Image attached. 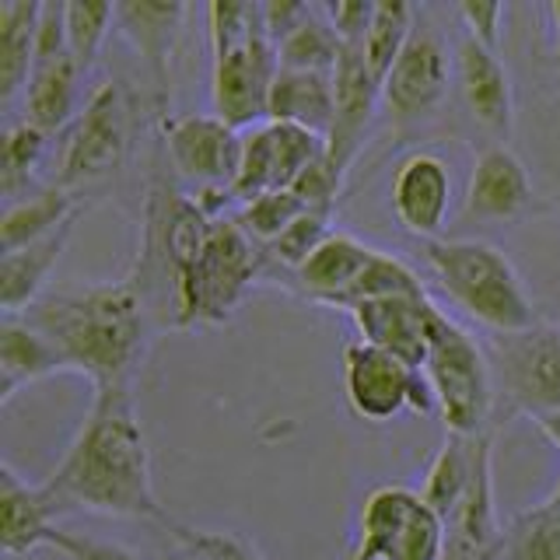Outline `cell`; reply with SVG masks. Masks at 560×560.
<instances>
[{"label": "cell", "mask_w": 560, "mask_h": 560, "mask_svg": "<svg viewBox=\"0 0 560 560\" xmlns=\"http://www.w3.org/2000/svg\"><path fill=\"white\" fill-rule=\"evenodd\" d=\"M347 315L354 319L361 343L378 347L413 368H424L442 308L428 294H396L378 298V302H364Z\"/></svg>", "instance_id": "15"}, {"label": "cell", "mask_w": 560, "mask_h": 560, "mask_svg": "<svg viewBox=\"0 0 560 560\" xmlns=\"http://www.w3.org/2000/svg\"><path fill=\"white\" fill-rule=\"evenodd\" d=\"M463 207L477 221H518L533 207L529 168L508 144L480 148L469 168Z\"/></svg>", "instance_id": "19"}, {"label": "cell", "mask_w": 560, "mask_h": 560, "mask_svg": "<svg viewBox=\"0 0 560 560\" xmlns=\"http://www.w3.org/2000/svg\"><path fill=\"white\" fill-rule=\"evenodd\" d=\"M424 267L448 302L483 326L487 337L522 332L539 323L522 273L498 245L480 238H434L424 242Z\"/></svg>", "instance_id": "4"}, {"label": "cell", "mask_w": 560, "mask_h": 560, "mask_svg": "<svg viewBox=\"0 0 560 560\" xmlns=\"http://www.w3.org/2000/svg\"><path fill=\"white\" fill-rule=\"evenodd\" d=\"M487 358L508 413L536 420L560 410V326L539 319L522 332L487 337Z\"/></svg>", "instance_id": "8"}, {"label": "cell", "mask_w": 560, "mask_h": 560, "mask_svg": "<svg viewBox=\"0 0 560 560\" xmlns=\"http://www.w3.org/2000/svg\"><path fill=\"white\" fill-rule=\"evenodd\" d=\"M158 130H162L165 158L175 168V179L189 192L232 189L238 172L242 130L228 127L214 113L165 116L158 122Z\"/></svg>", "instance_id": "11"}, {"label": "cell", "mask_w": 560, "mask_h": 560, "mask_svg": "<svg viewBox=\"0 0 560 560\" xmlns=\"http://www.w3.org/2000/svg\"><path fill=\"white\" fill-rule=\"evenodd\" d=\"M39 0H4L0 4V102L11 105L25 95L35 67V32H39Z\"/></svg>", "instance_id": "27"}, {"label": "cell", "mask_w": 560, "mask_h": 560, "mask_svg": "<svg viewBox=\"0 0 560 560\" xmlns=\"http://www.w3.org/2000/svg\"><path fill=\"white\" fill-rule=\"evenodd\" d=\"M63 361L39 329L22 315H4L0 323V402H11L18 389L60 375Z\"/></svg>", "instance_id": "24"}, {"label": "cell", "mask_w": 560, "mask_h": 560, "mask_svg": "<svg viewBox=\"0 0 560 560\" xmlns=\"http://www.w3.org/2000/svg\"><path fill=\"white\" fill-rule=\"evenodd\" d=\"M46 148L49 133L35 130L25 119L11 122L4 130V144H0V192H4V207L28 197V186L35 183Z\"/></svg>", "instance_id": "31"}, {"label": "cell", "mask_w": 560, "mask_h": 560, "mask_svg": "<svg viewBox=\"0 0 560 560\" xmlns=\"http://www.w3.org/2000/svg\"><path fill=\"white\" fill-rule=\"evenodd\" d=\"M396 294H428V288H424V280H420V273L410 267L407 259L375 249V256L364 267V273L354 280V284H350V291L332 308L350 312V308H358L364 302H378V298H396Z\"/></svg>", "instance_id": "33"}, {"label": "cell", "mask_w": 560, "mask_h": 560, "mask_svg": "<svg viewBox=\"0 0 560 560\" xmlns=\"http://www.w3.org/2000/svg\"><path fill=\"white\" fill-rule=\"evenodd\" d=\"M70 232H74V221L63 224L60 232H52L43 242L25 245V249L0 253V308H4V315H22L49 291L46 280L52 267L60 262Z\"/></svg>", "instance_id": "22"}, {"label": "cell", "mask_w": 560, "mask_h": 560, "mask_svg": "<svg viewBox=\"0 0 560 560\" xmlns=\"http://www.w3.org/2000/svg\"><path fill=\"white\" fill-rule=\"evenodd\" d=\"M340 60V39L332 32L323 8H312L302 14L284 39L277 43L280 70H308V74H332Z\"/></svg>", "instance_id": "30"}, {"label": "cell", "mask_w": 560, "mask_h": 560, "mask_svg": "<svg viewBox=\"0 0 560 560\" xmlns=\"http://www.w3.org/2000/svg\"><path fill=\"white\" fill-rule=\"evenodd\" d=\"M78 218H81L78 192L46 183L39 189H32L28 197L4 207V218H0V253H14L32 242H43Z\"/></svg>", "instance_id": "23"}, {"label": "cell", "mask_w": 560, "mask_h": 560, "mask_svg": "<svg viewBox=\"0 0 560 560\" xmlns=\"http://www.w3.org/2000/svg\"><path fill=\"white\" fill-rule=\"evenodd\" d=\"M536 428H539V431H542V438H547V442L560 452V410L536 417Z\"/></svg>", "instance_id": "43"}, {"label": "cell", "mask_w": 560, "mask_h": 560, "mask_svg": "<svg viewBox=\"0 0 560 560\" xmlns=\"http://www.w3.org/2000/svg\"><path fill=\"white\" fill-rule=\"evenodd\" d=\"M417 18H420L417 8L402 4V0H382V4H375L372 28H368L361 49L368 70H372L378 84H385V78H389L393 63L399 60L402 46H407V39L417 28Z\"/></svg>", "instance_id": "32"}, {"label": "cell", "mask_w": 560, "mask_h": 560, "mask_svg": "<svg viewBox=\"0 0 560 560\" xmlns=\"http://www.w3.org/2000/svg\"><path fill=\"white\" fill-rule=\"evenodd\" d=\"M445 518L431 512V508L420 501H413V508L407 512V518H402L399 525V536L393 542V553L389 560H442L445 553Z\"/></svg>", "instance_id": "38"}, {"label": "cell", "mask_w": 560, "mask_h": 560, "mask_svg": "<svg viewBox=\"0 0 560 560\" xmlns=\"http://www.w3.org/2000/svg\"><path fill=\"white\" fill-rule=\"evenodd\" d=\"M133 144V102L127 84L109 78L84 98L81 113L70 119L57 151L52 186L78 192L92 183L109 179L130 158Z\"/></svg>", "instance_id": "7"}, {"label": "cell", "mask_w": 560, "mask_h": 560, "mask_svg": "<svg viewBox=\"0 0 560 560\" xmlns=\"http://www.w3.org/2000/svg\"><path fill=\"white\" fill-rule=\"evenodd\" d=\"M547 508H553V512H560V477H557V483H553V490L547 494V501H542Z\"/></svg>", "instance_id": "45"}, {"label": "cell", "mask_w": 560, "mask_h": 560, "mask_svg": "<svg viewBox=\"0 0 560 560\" xmlns=\"http://www.w3.org/2000/svg\"><path fill=\"white\" fill-rule=\"evenodd\" d=\"M343 393L368 424H389L399 413H438L424 372L361 340L343 347Z\"/></svg>", "instance_id": "9"}, {"label": "cell", "mask_w": 560, "mask_h": 560, "mask_svg": "<svg viewBox=\"0 0 560 560\" xmlns=\"http://www.w3.org/2000/svg\"><path fill=\"white\" fill-rule=\"evenodd\" d=\"M332 214L329 210H305L284 235L273 238L267 249H262V267H277V270H288L291 277L305 267V259L319 249V245L329 238L332 232Z\"/></svg>", "instance_id": "37"}, {"label": "cell", "mask_w": 560, "mask_h": 560, "mask_svg": "<svg viewBox=\"0 0 560 560\" xmlns=\"http://www.w3.org/2000/svg\"><path fill=\"white\" fill-rule=\"evenodd\" d=\"M52 515L92 512L109 518L172 522L158 501L151 452L137 420L133 389H102L74 442L43 480Z\"/></svg>", "instance_id": "1"}, {"label": "cell", "mask_w": 560, "mask_h": 560, "mask_svg": "<svg viewBox=\"0 0 560 560\" xmlns=\"http://www.w3.org/2000/svg\"><path fill=\"white\" fill-rule=\"evenodd\" d=\"M372 256H375L372 245H364L358 235L332 228L329 238L305 259V267L298 270L291 280H294V288L308 298V302L332 308L350 291V284H354V280L364 273V267L372 262Z\"/></svg>", "instance_id": "20"}, {"label": "cell", "mask_w": 560, "mask_h": 560, "mask_svg": "<svg viewBox=\"0 0 560 560\" xmlns=\"http://www.w3.org/2000/svg\"><path fill=\"white\" fill-rule=\"evenodd\" d=\"M455 18L463 22V32L472 35L480 46L487 49H501V39H504V18H508V8L504 4H477V0H466V4L455 8Z\"/></svg>", "instance_id": "40"}, {"label": "cell", "mask_w": 560, "mask_h": 560, "mask_svg": "<svg viewBox=\"0 0 560 560\" xmlns=\"http://www.w3.org/2000/svg\"><path fill=\"white\" fill-rule=\"evenodd\" d=\"M504 560H560V512L533 504L504 525Z\"/></svg>", "instance_id": "34"}, {"label": "cell", "mask_w": 560, "mask_h": 560, "mask_svg": "<svg viewBox=\"0 0 560 560\" xmlns=\"http://www.w3.org/2000/svg\"><path fill=\"white\" fill-rule=\"evenodd\" d=\"M84 78V70L74 63V57H60V60H49L39 63L32 70L28 88L22 95V119L32 122L35 130L43 133H63L70 127L78 109V84Z\"/></svg>", "instance_id": "25"}, {"label": "cell", "mask_w": 560, "mask_h": 560, "mask_svg": "<svg viewBox=\"0 0 560 560\" xmlns=\"http://www.w3.org/2000/svg\"><path fill=\"white\" fill-rule=\"evenodd\" d=\"M332 32H337L340 46H364V35L372 28L375 4L372 0H337V4L323 8Z\"/></svg>", "instance_id": "41"}, {"label": "cell", "mask_w": 560, "mask_h": 560, "mask_svg": "<svg viewBox=\"0 0 560 560\" xmlns=\"http://www.w3.org/2000/svg\"><path fill=\"white\" fill-rule=\"evenodd\" d=\"M455 92H459L469 119L494 137V144H508L515 130V92L512 74L501 52L480 46L472 35H459L455 43Z\"/></svg>", "instance_id": "14"}, {"label": "cell", "mask_w": 560, "mask_h": 560, "mask_svg": "<svg viewBox=\"0 0 560 560\" xmlns=\"http://www.w3.org/2000/svg\"><path fill=\"white\" fill-rule=\"evenodd\" d=\"M547 22H550V35H553V67L560 70V0H550L547 8Z\"/></svg>", "instance_id": "44"}, {"label": "cell", "mask_w": 560, "mask_h": 560, "mask_svg": "<svg viewBox=\"0 0 560 560\" xmlns=\"http://www.w3.org/2000/svg\"><path fill=\"white\" fill-rule=\"evenodd\" d=\"M442 560H504V525L494 504V431L483 438L466 498L445 522Z\"/></svg>", "instance_id": "18"}, {"label": "cell", "mask_w": 560, "mask_h": 560, "mask_svg": "<svg viewBox=\"0 0 560 560\" xmlns=\"http://www.w3.org/2000/svg\"><path fill=\"white\" fill-rule=\"evenodd\" d=\"M424 378L434 393V410L455 438L487 434L498 410V385L487 347L442 312L428 347Z\"/></svg>", "instance_id": "6"}, {"label": "cell", "mask_w": 560, "mask_h": 560, "mask_svg": "<svg viewBox=\"0 0 560 560\" xmlns=\"http://www.w3.org/2000/svg\"><path fill=\"white\" fill-rule=\"evenodd\" d=\"M332 88H337V105H332V122L326 133V165L343 183L382 102V84L368 70L361 46H340Z\"/></svg>", "instance_id": "13"}, {"label": "cell", "mask_w": 560, "mask_h": 560, "mask_svg": "<svg viewBox=\"0 0 560 560\" xmlns=\"http://www.w3.org/2000/svg\"><path fill=\"white\" fill-rule=\"evenodd\" d=\"M417 501V490L402 483H382L364 498L358 518V539L347 560H389L399 525Z\"/></svg>", "instance_id": "29"}, {"label": "cell", "mask_w": 560, "mask_h": 560, "mask_svg": "<svg viewBox=\"0 0 560 560\" xmlns=\"http://www.w3.org/2000/svg\"><path fill=\"white\" fill-rule=\"evenodd\" d=\"M46 547L60 550L67 560H140L133 550L119 547V542H102V539L78 536V533H63V529H52Z\"/></svg>", "instance_id": "42"}, {"label": "cell", "mask_w": 560, "mask_h": 560, "mask_svg": "<svg viewBox=\"0 0 560 560\" xmlns=\"http://www.w3.org/2000/svg\"><path fill=\"white\" fill-rule=\"evenodd\" d=\"M175 547H179V542H175ZM162 560H200V557H192L189 550H183V547H179V550L168 553V557H162Z\"/></svg>", "instance_id": "46"}, {"label": "cell", "mask_w": 560, "mask_h": 560, "mask_svg": "<svg viewBox=\"0 0 560 560\" xmlns=\"http://www.w3.org/2000/svg\"><path fill=\"white\" fill-rule=\"evenodd\" d=\"M393 214L407 235L420 242L442 238L452 214V168L442 154L413 151L393 172Z\"/></svg>", "instance_id": "16"}, {"label": "cell", "mask_w": 560, "mask_h": 560, "mask_svg": "<svg viewBox=\"0 0 560 560\" xmlns=\"http://www.w3.org/2000/svg\"><path fill=\"white\" fill-rule=\"evenodd\" d=\"M332 105H337V88L332 74H308V70H277L267 119L273 122H294L312 133H329Z\"/></svg>", "instance_id": "26"}, {"label": "cell", "mask_w": 560, "mask_h": 560, "mask_svg": "<svg viewBox=\"0 0 560 560\" xmlns=\"http://www.w3.org/2000/svg\"><path fill=\"white\" fill-rule=\"evenodd\" d=\"M262 273V249L242 232L235 218H221L200 259L175 280L172 329L221 326L235 315L242 298Z\"/></svg>", "instance_id": "5"}, {"label": "cell", "mask_w": 560, "mask_h": 560, "mask_svg": "<svg viewBox=\"0 0 560 560\" xmlns=\"http://www.w3.org/2000/svg\"><path fill=\"white\" fill-rule=\"evenodd\" d=\"M305 200L298 197L294 189H273V192H262V197L249 200V203H238L235 207V224L249 235L259 249H267L273 238H280L288 228L305 214Z\"/></svg>", "instance_id": "35"}, {"label": "cell", "mask_w": 560, "mask_h": 560, "mask_svg": "<svg viewBox=\"0 0 560 560\" xmlns=\"http://www.w3.org/2000/svg\"><path fill=\"white\" fill-rule=\"evenodd\" d=\"M52 504L43 483H28L4 463L0 466V542L8 557H25L49 542Z\"/></svg>", "instance_id": "21"}, {"label": "cell", "mask_w": 560, "mask_h": 560, "mask_svg": "<svg viewBox=\"0 0 560 560\" xmlns=\"http://www.w3.org/2000/svg\"><path fill=\"white\" fill-rule=\"evenodd\" d=\"M455 81V63L438 32L417 18V28L402 46L399 60L393 63L389 78L382 84V105L396 119H420L431 116L445 102Z\"/></svg>", "instance_id": "12"}, {"label": "cell", "mask_w": 560, "mask_h": 560, "mask_svg": "<svg viewBox=\"0 0 560 560\" xmlns=\"http://www.w3.org/2000/svg\"><path fill=\"white\" fill-rule=\"evenodd\" d=\"M148 298L133 277L52 288L22 312L52 343L63 372H78L92 389H133L148 350Z\"/></svg>", "instance_id": "2"}, {"label": "cell", "mask_w": 560, "mask_h": 560, "mask_svg": "<svg viewBox=\"0 0 560 560\" xmlns=\"http://www.w3.org/2000/svg\"><path fill=\"white\" fill-rule=\"evenodd\" d=\"M189 8L179 0H168V4H151V0H122L116 4V28L122 32L140 63H144V74L151 78V92H154V109L158 119H165L168 113V98H172V52L179 43V32L186 22Z\"/></svg>", "instance_id": "17"}, {"label": "cell", "mask_w": 560, "mask_h": 560, "mask_svg": "<svg viewBox=\"0 0 560 560\" xmlns=\"http://www.w3.org/2000/svg\"><path fill=\"white\" fill-rule=\"evenodd\" d=\"M487 434H477V438L445 434L442 448H438L434 459L428 463L424 483H420L417 494L431 508V512H438L445 522H448V515L455 512V508H459V501L466 498V490L472 483V472H477L480 445H483Z\"/></svg>", "instance_id": "28"}, {"label": "cell", "mask_w": 560, "mask_h": 560, "mask_svg": "<svg viewBox=\"0 0 560 560\" xmlns=\"http://www.w3.org/2000/svg\"><path fill=\"white\" fill-rule=\"evenodd\" d=\"M113 25L116 4H98V0H70L67 4V49L84 74L95 67Z\"/></svg>", "instance_id": "36"}, {"label": "cell", "mask_w": 560, "mask_h": 560, "mask_svg": "<svg viewBox=\"0 0 560 560\" xmlns=\"http://www.w3.org/2000/svg\"><path fill=\"white\" fill-rule=\"evenodd\" d=\"M165 529L183 550H189L200 560H262V553L249 539L228 529H192V525H175L168 522Z\"/></svg>", "instance_id": "39"}, {"label": "cell", "mask_w": 560, "mask_h": 560, "mask_svg": "<svg viewBox=\"0 0 560 560\" xmlns=\"http://www.w3.org/2000/svg\"><path fill=\"white\" fill-rule=\"evenodd\" d=\"M207 39L214 116L235 130L267 122V102L280 63L277 46L262 25V8L214 0L207 8Z\"/></svg>", "instance_id": "3"}, {"label": "cell", "mask_w": 560, "mask_h": 560, "mask_svg": "<svg viewBox=\"0 0 560 560\" xmlns=\"http://www.w3.org/2000/svg\"><path fill=\"white\" fill-rule=\"evenodd\" d=\"M326 158V137L312 133L294 122H259V127L242 130L238 172L232 192L238 203H249L262 192L291 189L305 168Z\"/></svg>", "instance_id": "10"}]
</instances>
